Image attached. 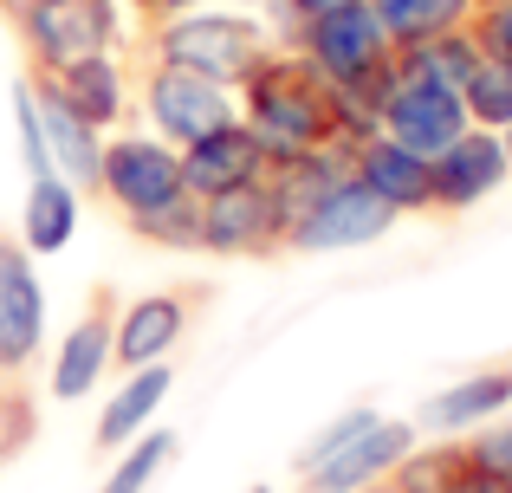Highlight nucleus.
Returning <instances> with one entry per match:
<instances>
[{
  "instance_id": "nucleus-1",
  "label": "nucleus",
  "mask_w": 512,
  "mask_h": 493,
  "mask_svg": "<svg viewBox=\"0 0 512 493\" xmlns=\"http://www.w3.org/2000/svg\"><path fill=\"white\" fill-rule=\"evenodd\" d=\"M240 124L266 143L273 163H299V156H350L363 137H376V117L357 98H344L299 46H273L266 65L234 91Z\"/></svg>"
},
{
  "instance_id": "nucleus-2",
  "label": "nucleus",
  "mask_w": 512,
  "mask_h": 493,
  "mask_svg": "<svg viewBox=\"0 0 512 493\" xmlns=\"http://www.w3.org/2000/svg\"><path fill=\"white\" fill-rule=\"evenodd\" d=\"M143 46H150L156 65H182V72H201V78H214V85L240 91L266 65V52L286 46V39H279L273 13L214 0V7H195V13L143 26Z\"/></svg>"
},
{
  "instance_id": "nucleus-3",
  "label": "nucleus",
  "mask_w": 512,
  "mask_h": 493,
  "mask_svg": "<svg viewBox=\"0 0 512 493\" xmlns=\"http://www.w3.org/2000/svg\"><path fill=\"white\" fill-rule=\"evenodd\" d=\"M286 46H299L305 59H312L318 72L344 91V98H357L370 117H376V91H383L389 65H396V52H402L396 39H389V26L376 20L370 0H344V7H331V13H318V20L292 26Z\"/></svg>"
},
{
  "instance_id": "nucleus-4",
  "label": "nucleus",
  "mask_w": 512,
  "mask_h": 493,
  "mask_svg": "<svg viewBox=\"0 0 512 493\" xmlns=\"http://www.w3.org/2000/svg\"><path fill=\"white\" fill-rule=\"evenodd\" d=\"M20 46L33 72L98 59V52H130V7L124 0H7Z\"/></svg>"
},
{
  "instance_id": "nucleus-5",
  "label": "nucleus",
  "mask_w": 512,
  "mask_h": 493,
  "mask_svg": "<svg viewBox=\"0 0 512 493\" xmlns=\"http://www.w3.org/2000/svg\"><path fill=\"white\" fill-rule=\"evenodd\" d=\"M467 124H474L467 117V91L448 85L441 72H428L422 52L402 46L389 78H383V91H376V130L409 143V150H422V156H441Z\"/></svg>"
},
{
  "instance_id": "nucleus-6",
  "label": "nucleus",
  "mask_w": 512,
  "mask_h": 493,
  "mask_svg": "<svg viewBox=\"0 0 512 493\" xmlns=\"http://www.w3.org/2000/svg\"><path fill=\"white\" fill-rule=\"evenodd\" d=\"M98 195L117 208V221L124 228H137V221L163 215V208L188 202L182 189V150H169L163 137H150V130H111L104 137V163H98Z\"/></svg>"
},
{
  "instance_id": "nucleus-7",
  "label": "nucleus",
  "mask_w": 512,
  "mask_h": 493,
  "mask_svg": "<svg viewBox=\"0 0 512 493\" xmlns=\"http://www.w3.org/2000/svg\"><path fill=\"white\" fill-rule=\"evenodd\" d=\"M137 117H143V130H150V137L169 143V150H188L195 137L234 124V117H240V98H234L227 85H214V78H201V72H182V65L143 59Z\"/></svg>"
},
{
  "instance_id": "nucleus-8",
  "label": "nucleus",
  "mask_w": 512,
  "mask_h": 493,
  "mask_svg": "<svg viewBox=\"0 0 512 493\" xmlns=\"http://www.w3.org/2000/svg\"><path fill=\"white\" fill-rule=\"evenodd\" d=\"M396 208L383 202V195H370L357 176H344L331 182L318 202H305L299 215H292V228H286V247L292 253H344V247H370V241H383L389 228H396Z\"/></svg>"
},
{
  "instance_id": "nucleus-9",
  "label": "nucleus",
  "mask_w": 512,
  "mask_h": 493,
  "mask_svg": "<svg viewBox=\"0 0 512 493\" xmlns=\"http://www.w3.org/2000/svg\"><path fill=\"white\" fill-rule=\"evenodd\" d=\"M415 435H422L415 422H389V416L363 422V429L344 435L325 461L305 468V493H370V487L396 481V468L415 455Z\"/></svg>"
},
{
  "instance_id": "nucleus-10",
  "label": "nucleus",
  "mask_w": 512,
  "mask_h": 493,
  "mask_svg": "<svg viewBox=\"0 0 512 493\" xmlns=\"http://www.w3.org/2000/svg\"><path fill=\"white\" fill-rule=\"evenodd\" d=\"M46 98H59L72 117H85L91 130H124L137 117V72H130L124 52H98V59L59 65V72H26Z\"/></svg>"
},
{
  "instance_id": "nucleus-11",
  "label": "nucleus",
  "mask_w": 512,
  "mask_h": 493,
  "mask_svg": "<svg viewBox=\"0 0 512 493\" xmlns=\"http://www.w3.org/2000/svg\"><path fill=\"white\" fill-rule=\"evenodd\" d=\"M39 351H46V286L33 253L0 234V377L33 370Z\"/></svg>"
},
{
  "instance_id": "nucleus-12",
  "label": "nucleus",
  "mask_w": 512,
  "mask_h": 493,
  "mask_svg": "<svg viewBox=\"0 0 512 493\" xmlns=\"http://www.w3.org/2000/svg\"><path fill=\"white\" fill-rule=\"evenodd\" d=\"M266 176H273V156H266V143L253 137L240 117H234V124H221V130H208V137H195L182 150V189L195 195V202L260 189Z\"/></svg>"
},
{
  "instance_id": "nucleus-13",
  "label": "nucleus",
  "mask_w": 512,
  "mask_h": 493,
  "mask_svg": "<svg viewBox=\"0 0 512 493\" xmlns=\"http://www.w3.org/2000/svg\"><path fill=\"white\" fill-rule=\"evenodd\" d=\"M273 247H286V208H279L273 182L201 202L195 253H227V260H240V253H273Z\"/></svg>"
},
{
  "instance_id": "nucleus-14",
  "label": "nucleus",
  "mask_w": 512,
  "mask_h": 493,
  "mask_svg": "<svg viewBox=\"0 0 512 493\" xmlns=\"http://www.w3.org/2000/svg\"><path fill=\"white\" fill-rule=\"evenodd\" d=\"M350 176H357L370 195H383L396 215H422V208H435V156L409 150V143L383 137V130L350 150Z\"/></svg>"
},
{
  "instance_id": "nucleus-15",
  "label": "nucleus",
  "mask_w": 512,
  "mask_h": 493,
  "mask_svg": "<svg viewBox=\"0 0 512 493\" xmlns=\"http://www.w3.org/2000/svg\"><path fill=\"white\" fill-rule=\"evenodd\" d=\"M506 176H512L506 137H500V130H480V124H467L461 137H454L448 150L435 156V208L461 215V208L487 202V195L500 189Z\"/></svg>"
},
{
  "instance_id": "nucleus-16",
  "label": "nucleus",
  "mask_w": 512,
  "mask_h": 493,
  "mask_svg": "<svg viewBox=\"0 0 512 493\" xmlns=\"http://www.w3.org/2000/svg\"><path fill=\"white\" fill-rule=\"evenodd\" d=\"M188 338V299L182 292H143L111 318V357L117 370H150L169 364L175 344Z\"/></svg>"
},
{
  "instance_id": "nucleus-17",
  "label": "nucleus",
  "mask_w": 512,
  "mask_h": 493,
  "mask_svg": "<svg viewBox=\"0 0 512 493\" xmlns=\"http://www.w3.org/2000/svg\"><path fill=\"white\" fill-rule=\"evenodd\" d=\"M117 370L111 357V312H85L78 325L59 331V351H52L46 364V390L52 403H85V396H98V383Z\"/></svg>"
},
{
  "instance_id": "nucleus-18",
  "label": "nucleus",
  "mask_w": 512,
  "mask_h": 493,
  "mask_svg": "<svg viewBox=\"0 0 512 493\" xmlns=\"http://www.w3.org/2000/svg\"><path fill=\"white\" fill-rule=\"evenodd\" d=\"M175 390V364H150V370H124V383L111 390V403L98 409V429H91V442L104 448V455H117V448H130L143 429H156V416H163Z\"/></svg>"
},
{
  "instance_id": "nucleus-19",
  "label": "nucleus",
  "mask_w": 512,
  "mask_h": 493,
  "mask_svg": "<svg viewBox=\"0 0 512 493\" xmlns=\"http://www.w3.org/2000/svg\"><path fill=\"white\" fill-rule=\"evenodd\" d=\"M85 221V189H72L65 176H26V202H20V247L33 253H65L78 241Z\"/></svg>"
},
{
  "instance_id": "nucleus-20",
  "label": "nucleus",
  "mask_w": 512,
  "mask_h": 493,
  "mask_svg": "<svg viewBox=\"0 0 512 493\" xmlns=\"http://www.w3.org/2000/svg\"><path fill=\"white\" fill-rule=\"evenodd\" d=\"M506 409H512V370H480V377L448 383L441 396H428L422 416H415V429H428V435H461V429H480V422L506 416Z\"/></svg>"
},
{
  "instance_id": "nucleus-21",
  "label": "nucleus",
  "mask_w": 512,
  "mask_h": 493,
  "mask_svg": "<svg viewBox=\"0 0 512 493\" xmlns=\"http://www.w3.org/2000/svg\"><path fill=\"white\" fill-rule=\"evenodd\" d=\"M39 98V124H46V163L52 176H65L72 189L98 195V163H104V130H91L85 117H72L59 98H46V91L33 85Z\"/></svg>"
},
{
  "instance_id": "nucleus-22",
  "label": "nucleus",
  "mask_w": 512,
  "mask_h": 493,
  "mask_svg": "<svg viewBox=\"0 0 512 493\" xmlns=\"http://www.w3.org/2000/svg\"><path fill=\"white\" fill-rule=\"evenodd\" d=\"M376 20L389 26L396 46H428V39L454 33V26L474 20V0H370Z\"/></svg>"
},
{
  "instance_id": "nucleus-23",
  "label": "nucleus",
  "mask_w": 512,
  "mask_h": 493,
  "mask_svg": "<svg viewBox=\"0 0 512 493\" xmlns=\"http://www.w3.org/2000/svg\"><path fill=\"white\" fill-rule=\"evenodd\" d=\"M175 448H182V442H175V429H163V422H156V429H143L130 448H117V461H111V474H104L98 493H150L156 474L175 461Z\"/></svg>"
},
{
  "instance_id": "nucleus-24",
  "label": "nucleus",
  "mask_w": 512,
  "mask_h": 493,
  "mask_svg": "<svg viewBox=\"0 0 512 493\" xmlns=\"http://www.w3.org/2000/svg\"><path fill=\"white\" fill-rule=\"evenodd\" d=\"M467 117H474L480 130H506L512 124V65L480 52L474 78H467Z\"/></svg>"
},
{
  "instance_id": "nucleus-25",
  "label": "nucleus",
  "mask_w": 512,
  "mask_h": 493,
  "mask_svg": "<svg viewBox=\"0 0 512 493\" xmlns=\"http://www.w3.org/2000/svg\"><path fill=\"white\" fill-rule=\"evenodd\" d=\"M130 234H137V241H150V247H169V253H195V234H201V202L188 195V202L163 208V215L137 221Z\"/></svg>"
},
{
  "instance_id": "nucleus-26",
  "label": "nucleus",
  "mask_w": 512,
  "mask_h": 493,
  "mask_svg": "<svg viewBox=\"0 0 512 493\" xmlns=\"http://www.w3.org/2000/svg\"><path fill=\"white\" fill-rule=\"evenodd\" d=\"M428 493H512V481L480 468L474 455H435V487Z\"/></svg>"
},
{
  "instance_id": "nucleus-27",
  "label": "nucleus",
  "mask_w": 512,
  "mask_h": 493,
  "mask_svg": "<svg viewBox=\"0 0 512 493\" xmlns=\"http://www.w3.org/2000/svg\"><path fill=\"white\" fill-rule=\"evenodd\" d=\"M467 33H474V46L487 52V59L512 65V0H500V7H474Z\"/></svg>"
},
{
  "instance_id": "nucleus-28",
  "label": "nucleus",
  "mask_w": 512,
  "mask_h": 493,
  "mask_svg": "<svg viewBox=\"0 0 512 493\" xmlns=\"http://www.w3.org/2000/svg\"><path fill=\"white\" fill-rule=\"evenodd\" d=\"M467 455H474L480 468H493V474H506V481H512V422L500 416V429L474 435V448H467Z\"/></svg>"
},
{
  "instance_id": "nucleus-29",
  "label": "nucleus",
  "mask_w": 512,
  "mask_h": 493,
  "mask_svg": "<svg viewBox=\"0 0 512 493\" xmlns=\"http://www.w3.org/2000/svg\"><path fill=\"white\" fill-rule=\"evenodd\" d=\"M363 422H376V409H344V416L331 422V429H325V435H318V442H312V448H305V455H299V474L312 468V461H325L331 448L344 442V435H357V429H363Z\"/></svg>"
},
{
  "instance_id": "nucleus-30",
  "label": "nucleus",
  "mask_w": 512,
  "mask_h": 493,
  "mask_svg": "<svg viewBox=\"0 0 512 493\" xmlns=\"http://www.w3.org/2000/svg\"><path fill=\"white\" fill-rule=\"evenodd\" d=\"M331 7H344V0H279V7H273V20H279V39H292V26L318 20V13H331Z\"/></svg>"
},
{
  "instance_id": "nucleus-31",
  "label": "nucleus",
  "mask_w": 512,
  "mask_h": 493,
  "mask_svg": "<svg viewBox=\"0 0 512 493\" xmlns=\"http://www.w3.org/2000/svg\"><path fill=\"white\" fill-rule=\"evenodd\" d=\"M130 13H137L143 26H156V20H175V13H195V7H214V0H124Z\"/></svg>"
},
{
  "instance_id": "nucleus-32",
  "label": "nucleus",
  "mask_w": 512,
  "mask_h": 493,
  "mask_svg": "<svg viewBox=\"0 0 512 493\" xmlns=\"http://www.w3.org/2000/svg\"><path fill=\"white\" fill-rule=\"evenodd\" d=\"M227 7H253V13H273L279 0H227Z\"/></svg>"
},
{
  "instance_id": "nucleus-33",
  "label": "nucleus",
  "mask_w": 512,
  "mask_h": 493,
  "mask_svg": "<svg viewBox=\"0 0 512 493\" xmlns=\"http://www.w3.org/2000/svg\"><path fill=\"white\" fill-rule=\"evenodd\" d=\"M500 137H506V156H512V124H506V130H500Z\"/></svg>"
},
{
  "instance_id": "nucleus-34",
  "label": "nucleus",
  "mask_w": 512,
  "mask_h": 493,
  "mask_svg": "<svg viewBox=\"0 0 512 493\" xmlns=\"http://www.w3.org/2000/svg\"><path fill=\"white\" fill-rule=\"evenodd\" d=\"M474 7H500V0H474Z\"/></svg>"
},
{
  "instance_id": "nucleus-35",
  "label": "nucleus",
  "mask_w": 512,
  "mask_h": 493,
  "mask_svg": "<svg viewBox=\"0 0 512 493\" xmlns=\"http://www.w3.org/2000/svg\"><path fill=\"white\" fill-rule=\"evenodd\" d=\"M247 493H273V487H247Z\"/></svg>"
}]
</instances>
